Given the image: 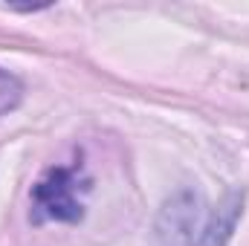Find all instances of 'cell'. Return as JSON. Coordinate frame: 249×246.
Listing matches in <instances>:
<instances>
[{
  "label": "cell",
  "mask_w": 249,
  "mask_h": 246,
  "mask_svg": "<svg viewBox=\"0 0 249 246\" xmlns=\"http://www.w3.org/2000/svg\"><path fill=\"white\" fill-rule=\"evenodd\" d=\"M241 214V197H226L217 209L206 206L200 194L180 191L165 203L160 235L171 246H223Z\"/></svg>",
  "instance_id": "1"
},
{
  "label": "cell",
  "mask_w": 249,
  "mask_h": 246,
  "mask_svg": "<svg viewBox=\"0 0 249 246\" xmlns=\"http://www.w3.org/2000/svg\"><path fill=\"white\" fill-rule=\"evenodd\" d=\"M90 177L81 168H50L29 194V220L41 223H78L84 217V197Z\"/></svg>",
  "instance_id": "2"
},
{
  "label": "cell",
  "mask_w": 249,
  "mask_h": 246,
  "mask_svg": "<svg viewBox=\"0 0 249 246\" xmlns=\"http://www.w3.org/2000/svg\"><path fill=\"white\" fill-rule=\"evenodd\" d=\"M23 99V84L18 75H12L9 70L0 67V116L12 113Z\"/></svg>",
  "instance_id": "3"
}]
</instances>
